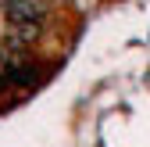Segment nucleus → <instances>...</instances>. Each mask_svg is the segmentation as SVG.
<instances>
[{
	"label": "nucleus",
	"mask_w": 150,
	"mask_h": 147,
	"mask_svg": "<svg viewBox=\"0 0 150 147\" xmlns=\"http://www.w3.org/2000/svg\"><path fill=\"white\" fill-rule=\"evenodd\" d=\"M7 18L11 22H40L43 11L32 7V4H7Z\"/></svg>",
	"instance_id": "obj_1"
}]
</instances>
